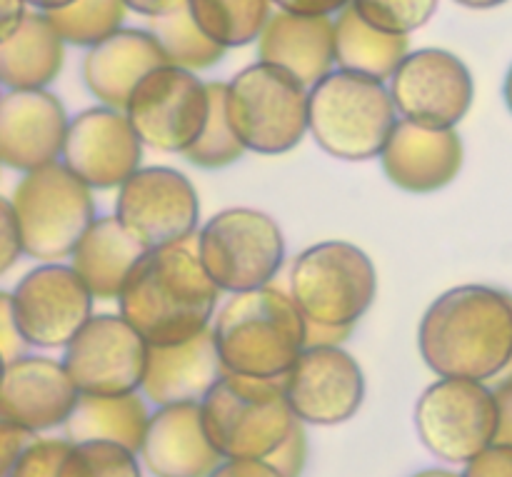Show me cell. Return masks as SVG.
<instances>
[{"label":"cell","mask_w":512,"mask_h":477,"mask_svg":"<svg viewBox=\"0 0 512 477\" xmlns=\"http://www.w3.org/2000/svg\"><path fill=\"white\" fill-rule=\"evenodd\" d=\"M418 350L438 378L498 383L512 375V295L493 285H458L430 303Z\"/></svg>","instance_id":"6da1fadb"},{"label":"cell","mask_w":512,"mask_h":477,"mask_svg":"<svg viewBox=\"0 0 512 477\" xmlns=\"http://www.w3.org/2000/svg\"><path fill=\"white\" fill-rule=\"evenodd\" d=\"M220 293L198 255V235L148 250L125 280L118 313L148 345H178L213 325Z\"/></svg>","instance_id":"7a4b0ae2"},{"label":"cell","mask_w":512,"mask_h":477,"mask_svg":"<svg viewBox=\"0 0 512 477\" xmlns=\"http://www.w3.org/2000/svg\"><path fill=\"white\" fill-rule=\"evenodd\" d=\"M213 338L225 373L283 380L308 348V320L293 295L265 285L220 305Z\"/></svg>","instance_id":"3957f363"},{"label":"cell","mask_w":512,"mask_h":477,"mask_svg":"<svg viewBox=\"0 0 512 477\" xmlns=\"http://www.w3.org/2000/svg\"><path fill=\"white\" fill-rule=\"evenodd\" d=\"M398 120L385 80L338 68L310 88V135L318 148L338 160L380 158Z\"/></svg>","instance_id":"277c9868"},{"label":"cell","mask_w":512,"mask_h":477,"mask_svg":"<svg viewBox=\"0 0 512 477\" xmlns=\"http://www.w3.org/2000/svg\"><path fill=\"white\" fill-rule=\"evenodd\" d=\"M200 408L205 433L225 460L270 458L298 423L283 380L225 373Z\"/></svg>","instance_id":"5b68a950"},{"label":"cell","mask_w":512,"mask_h":477,"mask_svg":"<svg viewBox=\"0 0 512 477\" xmlns=\"http://www.w3.org/2000/svg\"><path fill=\"white\" fill-rule=\"evenodd\" d=\"M310 88L288 70L258 60L225 83V113L245 150L283 155L298 148L308 128Z\"/></svg>","instance_id":"8992f818"},{"label":"cell","mask_w":512,"mask_h":477,"mask_svg":"<svg viewBox=\"0 0 512 477\" xmlns=\"http://www.w3.org/2000/svg\"><path fill=\"white\" fill-rule=\"evenodd\" d=\"M10 203L23 235L25 255L40 263L70 258L85 230L98 218L93 188L63 163L23 173Z\"/></svg>","instance_id":"52a82bcc"},{"label":"cell","mask_w":512,"mask_h":477,"mask_svg":"<svg viewBox=\"0 0 512 477\" xmlns=\"http://www.w3.org/2000/svg\"><path fill=\"white\" fill-rule=\"evenodd\" d=\"M288 293L310 323L355 328L378 295V270L358 245L325 240L293 260Z\"/></svg>","instance_id":"ba28073f"},{"label":"cell","mask_w":512,"mask_h":477,"mask_svg":"<svg viewBox=\"0 0 512 477\" xmlns=\"http://www.w3.org/2000/svg\"><path fill=\"white\" fill-rule=\"evenodd\" d=\"M198 255L223 293H245L273 285L285 263V238L263 210L225 208L198 230Z\"/></svg>","instance_id":"9c48e42d"},{"label":"cell","mask_w":512,"mask_h":477,"mask_svg":"<svg viewBox=\"0 0 512 477\" xmlns=\"http://www.w3.org/2000/svg\"><path fill=\"white\" fill-rule=\"evenodd\" d=\"M418 438L438 460L468 465L495 443L498 403L493 385L465 378H438L415 403Z\"/></svg>","instance_id":"30bf717a"},{"label":"cell","mask_w":512,"mask_h":477,"mask_svg":"<svg viewBox=\"0 0 512 477\" xmlns=\"http://www.w3.org/2000/svg\"><path fill=\"white\" fill-rule=\"evenodd\" d=\"M125 113L145 148L183 155L208 123L210 88L193 70L163 65L140 80Z\"/></svg>","instance_id":"8fae6325"},{"label":"cell","mask_w":512,"mask_h":477,"mask_svg":"<svg viewBox=\"0 0 512 477\" xmlns=\"http://www.w3.org/2000/svg\"><path fill=\"white\" fill-rule=\"evenodd\" d=\"M115 215L148 250L198 235L200 198L190 178L168 165H148L118 188Z\"/></svg>","instance_id":"7c38bea8"},{"label":"cell","mask_w":512,"mask_h":477,"mask_svg":"<svg viewBox=\"0 0 512 477\" xmlns=\"http://www.w3.org/2000/svg\"><path fill=\"white\" fill-rule=\"evenodd\" d=\"M95 295L73 265L40 263L10 290L15 323L30 348H68L93 318Z\"/></svg>","instance_id":"4fadbf2b"},{"label":"cell","mask_w":512,"mask_h":477,"mask_svg":"<svg viewBox=\"0 0 512 477\" xmlns=\"http://www.w3.org/2000/svg\"><path fill=\"white\" fill-rule=\"evenodd\" d=\"M148 348V340L123 315L100 313L63 348V365L80 395L140 393Z\"/></svg>","instance_id":"5bb4252c"},{"label":"cell","mask_w":512,"mask_h":477,"mask_svg":"<svg viewBox=\"0 0 512 477\" xmlns=\"http://www.w3.org/2000/svg\"><path fill=\"white\" fill-rule=\"evenodd\" d=\"M388 88L400 118L425 128H458L475 98L470 68L443 48L410 50Z\"/></svg>","instance_id":"9a60e30c"},{"label":"cell","mask_w":512,"mask_h":477,"mask_svg":"<svg viewBox=\"0 0 512 477\" xmlns=\"http://www.w3.org/2000/svg\"><path fill=\"white\" fill-rule=\"evenodd\" d=\"M285 398L305 425L348 423L365 400V373L343 345H310L283 378Z\"/></svg>","instance_id":"2e32d148"},{"label":"cell","mask_w":512,"mask_h":477,"mask_svg":"<svg viewBox=\"0 0 512 477\" xmlns=\"http://www.w3.org/2000/svg\"><path fill=\"white\" fill-rule=\"evenodd\" d=\"M143 148L125 110L95 105L70 118L60 163L93 190H110L143 168Z\"/></svg>","instance_id":"e0dca14e"},{"label":"cell","mask_w":512,"mask_h":477,"mask_svg":"<svg viewBox=\"0 0 512 477\" xmlns=\"http://www.w3.org/2000/svg\"><path fill=\"white\" fill-rule=\"evenodd\" d=\"M70 118L58 95L45 90H5L0 100V160L30 173L60 163Z\"/></svg>","instance_id":"ac0fdd59"},{"label":"cell","mask_w":512,"mask_h":477,"mask_svg":"<svg viewBox=\"0 0 512 477\" xmlns=\"http://www.w3.org/2000/svg\"><path fill=\"white\" fill-rule=\"evenodd\" d=\"M463 163L465 145L458 128H425L403 118L380 153L385 178L413 195L448 188L460 175Z\"/></svg>","instance_id":"d6986e66"},{"label":"cell","mask_w":512,"mask_h":477,"mask_svg":"<svg viewBox=\"0 0 512 477\" xmlns=\"http://www.w3.org/2000/svg\"><path fill=\"white\" fill-rule=\"evenodd\" d=\"M80 400L78 385L63 360L23 355L5 365L0 388V418L33 433L68 423Z\"/></svg>","instance_id":"ffe728a7"},{"label":"cell","mask_w":512,"mask_h":477,"mask_svg":"<svg viewBox=\"0 0 512 477\" xmlns=\"http://www.w3.org/2000/svg\"><path fill=\"white\" fill-rule=\"evenodd\" d=\"M138 455L153 477H208L225 460L205 433L200 403L158 405Z\"/></svg>","instance_id":"44dd1931"},{"label":"cell","mask_w":512,"mask_h":477,"mask_svg":"<svg viewBox=\"0 0 512 477\" xmlns=\"http://www.w3.org/2000/svg\"><path fill=\"white\" fill-rule=\"evenodd\" d=\"M163 65H170L165 50L148 28H120L88 48L80 63V75L100 105L125 110L140 80Z\"/></svg>","instance_id":"7402d4cb"},{"label":"cell","mask_w":512,"mask_h":477,"mask_svg":"<svg viewBox=\"0 0 512 477\" xmlns=\"http://www.w3.org/2000/svg\"><path fill=\"white\" fill-rule=\"evenodd\" d=\"M225 375L215 348L213 325L178 345H150L145 363L143 395L155 405L203 403Z\"/></svg>","instance_id":"603a6c76"},{"label":"cell","mask_w":512,"mask_h":477,"mask_svg":"<svg viewBox=\"0 0 512 477\" xmlns=\"http://www.w3.org/2000/svg\"><path fill=\"white\" fill-rule=\"evenodd\" d=\"M258 60L288 70L303 85L333 73L335 18L333 15H300L275 10L258 38Z\"/></svg>","instance_id":"cb8c5ba5"},{"label":"cell","mask_w":512,"mask_h":477,"mask_svg":"<svg viewBox=\"0 0 512 477\" xmlns=\"http://www.w3.org/2000/svg\"><path fill=\"white\" fill-rule=\"evenodd\" d=\"M145 253L148 248L123 228L118 215H100L75 245L70 265L95 298L118 300L125 280Z\"/></svg>","instance_id":"d4e9b609"},{"label":"cell","mask_w":512,"mask_h":477,"mask_svg":"<svg viewBox=\"0 0 512 477\" xmlns=\"http://www.w3.org/2000/svg\"><path fill=\"white\" fill-rule=\"evenodd\" d=\"M65 40L40 10H30L13 35L0 40V80L8 90H45L65 63Z\"/></svg>","instance_id":"484cf974"},{"label":"cell","mask_w":512,"mask_h":477,"mask_svg":"<svg viewBox=\"0 0 512 477\" xmlns=\"http://www.w3.org/2000/svg\"><path fill=\"white\" fill-rule=\"evenodd\" d=\"M150 413L140 393L128 395H80L68 418L65 438L70 443H115L140 453Z\"/></svg>","instance_id":"4316f807"},{"label":"cell","mask_w":512,"mask_h":477,"mask_svg":"<svg viewBox=\"0 0 512 477\" xmlns=\"http://www.w3.org/2000/svg\"><path fill=\"white\" fill-rule=\"evenodd\" d=\"M410 55V35H393L370 25L353 5L335 18V63L343 70L390 80Z\"/></svg>","instance_id":"83f0119b"},{"label":"cell","mask_w":512,"mask_h":477,"mask_svg":"<svg viewBox=\"0 0 512 477\" xmlns=\"http://www.w3.org/2000/svg\"><path fill=\"white\" fill-rule=\"evenodd\" d=\"M273 5V0H188L195 23L223 48L258 43Z\"/></svg>","instance_id":"f1b7e54d"},{"label":"cell","mask_w":512,"mask_h":477,"mask_svg":"<svg viewBox=\"0 0 512 477\" xmlns=\"http://www.w3.org/2000/svg\"><path fill=\"white\" fill-rule=\"evenodd\" d=\"M148 30L158 38L160 48L165 50V58L170 65H178L185 70H205L213 68L223 60L225 50L215 43L190 15L188 5L175 13L148 18Z\"/></svg>","instance_id":"f546056e"},{"label":"cell","mask_w":512,"mask_h":477,"mask_svg":"<svg viewBox=\"0 0 512 477\" xmlns=\"http://www.w3.org/2000/svg\"><path fill=\"white\" fill-rule=\"evenodd\" d=\"M45 15L65 43L93 48L123 28L128 5L125 0H75Z\"/></svg>","instance_id":"4dcf8cb0"},{"label":"cell","mask_w":512,"mask_h":477,"mask_svg":"<svg viewBox=\"0 0 512 477\" xmlns=\"http://www.w3.org/2000/svg\"><path fill=\"white\" fill-rule=\"evenodd\" d=\"M210 88V118L200 138L183 153L190 165L203 170H220L238 163L245 155V145L235 135L225 113V83H208Z\"/></svg>","instance_id":"1f68e13d"},{"label":"cell","mask_w":512,"mask_h":477,"mask_svg":"<svg viewBox=\"0 0 512 477\" xmlns=\"http://www.w3.org/2000/svg\"><path fill=\"white\" fill-rule=\"evenodd\" d=\"M138 458V453L115 443H73L58 477H143Z\"/></svg>","instance_id":"d6a6232c"},{"label":"cell","mask_w":512,"mask_h":477,"mask_svg":"<svg viewBox=\"0 0 512 477\" xmlns=\"http://www.w3.org/2000/svg\"><path fill=\"white\" fill-rule=\"evenodd\" d=\"M350 5L370 25L393 35H413L438 10V0H353Z\"/></svg>","instance_id":"836d02e7"},{"label":"cell","mask_w":512,"mask_h":477,"mask_svg":"<svg viewBox=\"0 0 512 477\" xmlns=\"http://www.w3.org/2000/svg\"><path fill=\"white\" fill-rule=\"evenodd\" d=\"M68 438H38L18 460L13 468L0 477H58L60 463L70 450Z\"/></svg>","instance_id":"e575fe53"},{"label":"cell","mask_w":512,"mask_h":477,"mask_svg":"<svg viewBox=\"0 0 512 477\" xmlns=\"http://www.w3.org/2000/svg\"><path fill=\"white\" fill-rule=\"evenodd\" d=\"M265 460L285 477H303L305 463H308V433H305V423L298 420L293 433L285 438V443Z\"/></svg>","instance_id":"d590c367"},{"label":"cell","mask_w":512,"mask_h":477,"mask_svg":"<svg viewBox=\"0 0 512 477\" xmlns=\"http://www.w3.org/2000/svg\"><path fill=\"white\" fill-rule=\"evenodd\" d=\"M25 255L23 235H20L18 218L10 198L0 200V273H8L15 263Z\"/></svg>","instance_id":"8d00e7d4"},{"label":"cell","mask_w":512,"mask_h":477,"mask_svg":"<svg viewBox=\"0 0 512 477\" xmlns=\"http://www.w3.org/2000/svg\"><path fill=\"white\" fill-rule=\"evenodd\" d=\"M463 477H512V448L493 443L465 465Z\"/></svg>","instance_id":"74e56055"},{"label":"cell","mask_w":512,"mask_h":477,"mask_svg":"<svg viewBox=\"0 0 512 477\" xmlns=\"http://www.w3.org/2000/svg\"><path fill=\"white\" fill-rule=\"evenodd\" d=\"M0 348H3V363H13V360L23 358L25 348H30L28 340L20 333L18 323H15L13 303H10V293L0 295Z\"/></svg>","instance_id":"f35d334b"},{"label":"cell","mask_w":512,"mask_h":477,"mask_svg":"<svg viewBox=\"0 0 512 477\" xmlns=\"http://www.w3.org/2000/svg\"><path fill=\"white\" fill-rule=\"evenodd\" d=\"M35 440H38V433L23 428V425L3 420V423H0V475L8 473L15 465V460H18Z\"/></svg>","instance_id":"ab89813d"},{"label":"cell","mask_w":512,"mask_h":477,"mask_svg":"<svg viewBox=\"0 0 512 477\" xmlns=\"http://www.w3.org/2000/svg\"><path fill=\"white\" fill-rule=\"evenodd\" d=\"M495 403H498V435L495 443L512 448V375L493 383Z\"/></svg>","instance_id":"60d3db41"},{"label":"cell","mask_w":512,"mask_h":477,"mask_svg":"<svg viewBox=\"0 0 512 477\" xmlns=\"http://www.w3.org/2000/svg\"><path fill=\"white\" fill-rule=\"evenodd\" d=\"M208 477H285L268 460H223Z\"/></svg>","instance_id":"b9f144b4"},{"label":"cell","mask_w":512,"mask_h":477,"mask_svg":"<svg viewBox=\"0 0 512 477\" xmlns=\"http://www.w3.org/2000/svg\"><path fill=\"white\" fill-rule=\"evenodd\" d=\"M278 10L300 15H338L353 0H273Z\"/></svg>","instance_id":"7bdbcfd3"},{"label":"cell","mask_w":512,"mask_h":477,"mask_svg":"<svg viewBox=\"0 0 512 477\" xmlns=\"http://www.w3.org/2000/svg\"><path fill=\"white\" fill-rule=\"evenodd\" d=\"M28 13V0H0V40L13 35Z\"/></svg>","instance_id":"ee69618b"},{"label":"cell","mask_w":512,"mask_h":477,"mask_svg":"<svg viewBox=\"0 0 512 477\" xmlns=\"http://www.w3.org/2000/svg\"><path fill=\"white\" fill-rule=\"evenodd\" d=\"M125 5L143 18H158V15H168L185 8L188 0H125Z\"/></svg>","instance_id":"f6af8a7d"},{"label":"cell","mask_w":512,"mask_h":477,"mask_svg":"<svg viewBox=\"0 0 512 477\" xmlns=\"http://www.w3.org/2000/svg\"><path fill=\"white\" fill-rule=\"evenodd\" d=\"M353 328H333V325L310 323L308 320V348L310 345H343Z\"/></svg>","instance_id":"bcb514c9"},{"label":"cell","mask_w":512,"mask_h":477,"mask_svg":"<svg viewBox=\"0 0 512 477\" xmlns=\"http://www.w3.org/2000/svg\"><path fill=\"white\" fill-rule=\"evenodd\" d=\"M75 3V0H28V5L33 10H40V13H50V10H60L65 5Z\"/></svg>","instance_id":"7dc6e473"},{"label":"cell","mask_w":512,"mask_h":477,"mask_svg":"<svg viewBox=\"0 0 512 477\" xmlns=\"http://www.w3.org/2000/svg\"><path fill=\"white\" fill-rule=\"evenodd\" d=\"M453 3L463 5V8H470V10H490V8H498V5H505L508 0H453Z\"/></svg>","instance_id":"c3c4849f"},{"label":"cell","mask_w":512,"mask_h":477,"mask_svg":"<svg viewBox=\"0 0 512 477\" xmlns=\"http://www.w3.org/2000/svg\"><path fill=\"white\" fill-rule=\"evenodd\" d=\"M503 98H505V105H508V110L512 113V65L508 68V75H505Z\"/></svg>","instance_id":"681fc988"}]
</instances>
